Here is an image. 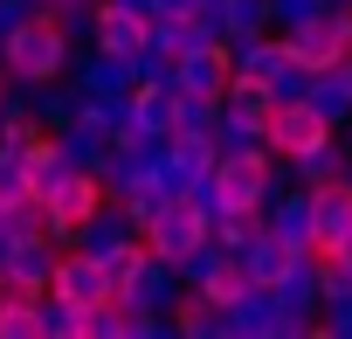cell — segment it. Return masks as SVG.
Listing matches in <instances>:
<instances>
[{
	"instance_id": "cell-1",
	"label": "cell",
	"mask_w": 352,
	"mask_h": 339,
	"mask_svg": "<svg viewBox=\"0 0 352 339\" xmlns=\"http://www.w3.org/2000/svg\"><path fill=\"white\" fill-rule=\"evenodd\" d=\"M69 70V35L56 28V14H28L8 28V56H0V76L14 83H42V76H63Z\"/></svg>"
},
{
	"instance_id": "cell-2",
	"label": "cell",
	"mask_w": 352,
	"mask_h": 339,
	"mask_svg": "<svg viewBox=\"0 0 352 339\" xmlns=\"http://www.w3.org/2000/svg\"><path fill=\"white\" fill-rule=\"evenodd\" d=\"M221 311H228V339H311V332H318L311 318L283 311V298H276L270 284H242Z\"/></svg>"
},
{
	"instance_id": "cell-3",
	"label": "cell",
	"mask_w": 352,
	"mask_h": 339,
	"mask_svg": "<svg viewBox=\"0 0 352 339\" xmlns=\"http://www.w3.org/2000/svg\"><path fill=\"white\" fill-rule=\"evenodd\" d=\"M111 298H118L124 311H173V298H180V270H173L166 256H145V249H138V263L111 284Z\"/></svg>"
},
{
	"instance_id": "cell-4",
	"label": "cell",
	"mask_w": 352,
	"mask_h": 339,
	"mask_svg": "<svg viewBox=\"0 0 352 339\" xmlns=\"http://www.w3.org/2000/svg\"><path fill=\"white\" fill-rule=\"evenodd\" d=\"M201 236H208V229H201V215H194V208H187L180 194H166V201H159V215H152V222L138 229L145 256H166V263H180V256H187V249H194Z\"/></svg>"
},
{
	"instance_id": "cell-5",
	"label": "cell",
	"mask_w": 352,
	"mask_h": 339,
	"mask_svg": "<svg viewBox=\"0 0 352 339\" xmlns=\"http://www.w3.org/2000/svg\"><path fill=\"white\" fill-rule=\"evenodd\" d=\"M42 208H49V243H69V229L104 201V187H97V174H83V166H69V174L49 187V194H35Z\"/></svg>"
},
{
	"instance_id": "cell-6",
	"label": "cell",
	"mask_w": 352,
	"mask_h": 339,
	"mask_svg": "<svg viewBox=\"0 0 352 339\" xmlns=\"http://www.w3.org/2000/svg\"><path fill=\"white\" fill-rule=\"evenodd\" d=\"M324 132H331V125H324L304 97H283V104H270V111H263V145H270V152H283V159H290V152H304V145H318Z\"/></svg>"
},
{
	"instance_id": "cell-7",
	"label": "cell",
	"mask_w": 352,
	"mask_h": 339,
	"mask_svg": "<svg viewBox=\"0 0 352 339\" xmlns=\"http://www.w3.org/2000/svg\"><path fill=\"white\" fill-rule=\"evenodd\" d=\"M131 243H138V229H131V215H124L111 194H104V201L69 229V249H83V256H97V263H104V256H118V249H131Z\"/></svg>"
},
{
	"instance_id": "cell-8",
	"label": "cell",
	"mask_w": 352,
	"mask_h": 339,
	"mask_svg": "<svg viewBox=\"0 0 352 339\" xmlns=\"http://www.w3.org/2000/svg\"><path fill=\"white\" fill-rule=\"evenodd\" d=\"M49 291H56V298H69V305L83 311V305H104V298H111V277H104V263H97V256H83V249H69V243H63V249H56V270H49Z\"/></svg>"
},
{
	"instance_id": "cell-9",
	"label": "cell",
	"mask_w": 352,
	"mask_h": 339,
	"mask_svg": "<svg viewBox=\"0 0 352 339\" xmlns=\"http://www.w3.org/2000/svg\"><path fill=\"white\" fill-rule=\"evenodd\" d=\"M56 249H63V243H49V236H14L8 263H0V291H21V298L49 291V270H56Z\"/></svg>"
},
{
	"instance_id": "cell-10",
	"label": "cell",
	"mask_w": 352,
	"mask_h": 339,
	"mask_svg": "<svg viewBox=\"0 0 352 339\" xmlns=\"http://www.w3.org/2000/svg\"><path fill=\"white\" fill-rule=\"evenodd\" d=\"M276 35H283L290 63H304V70H331V63L345 56V35H338V14H331V8L311 14V21H297V28H276Z\"/></svg>"
},
{
	"instance_id": "cell-11",
	"label": "cell",
	"mask_w": 352,
	"mask_h": 339,
	"mask_svg": "<svg viewBox=\"0 0 352 339\" xmlns=\"http://www.w3.org/2000/svg\"><path fill=\"white\" fill-rule=\"evenodd\" d=\"M352 243V187L324 181L311 187V249H345Z\"/></svg>"
},
{
	"instance_id": "cell-12",
	"label": "cell",
	"mask_w": 352,
	"mask_h": 339,
	"mask_svg": "<svg viewBox=\"0 0 352 339\" xmlns=\"http://www.w3.org/2000/svg\"><path fill=\"white\" fill-rule=\"evenodd\" d=\"M228 83V49L208 42V49H187V56H173V90H201V97H221Z\"/></svg>"
},
{
	"instance_id": "cell-13",
	"label": "cell",
	"mask_w": 352,
	"mask_h": 339,
	"mask_svg": "<svg viewBox=\"0 0 352 339\" xmlns=\"http://www.w3.org/2000/svg\"><path fill=\"white\" fill-rule=\"evenodd\" d=\"M49 138L63 145V159H69V166H83V174H97V166H104V152H111V138H118V132H104L97 118H83V111H76V118H69V125H56Z\"/></svg>"
},
{
	"instance_id": "cell-14",
	"label": "cell",
	"mask_w": 352,
	"mask_h": 339,
	"mask_svg": "<svg viewBox=\"0 0 352 339\" xmlns=\"http://www.w3.org/2000/svg\"><path fill=\"white\" fill-rule=\"evenodd\" d=\"M124 125L145 132V138H166V132H173V83H131Z\"/></svg>"
},
{
	"instance_id": "cell-15",
	"label": "cell",
	"mask_w": 352,
	"mask_h": 339,
	"mask_svg": "<svg viewBox=\"0 0 352 339\" xmlns=\"http://www.w3.org/2000/svg\"><path fill=\"white\" fill-rule=\"evenodd\" d=\"M173 332L180 339H228V311L214 298H201V291H180L173 298Z\"/></svg>"
},
{
	"instance_id": "cell-16",
	"label": "cell",
	"mask_w": 352,
	"mask_h": 339,
	"mask_svg": "<svg viewBox=\"0 0 352 339\" xmlns=\"http://www.w3.org/2000/svg\"><path fill=\"white\" fill-rule=\"evenodd\" d=\"M283 174H290L297 187H324V181H338V174H345V152H338V138L324 132L318 145H304V152H290V159H283Z\"/></svg>"
},
{
	"instance_id": "cell-17",
	"label": "cell",
	"mask_w": 352,
	"mask_h": 339,
	"mask_svg": "<svg viewBox=\"0 0 352 339\" xmlns=\"http://www.w3.org/2000/svg\"><path fill=\"white\" fill-rule=\"evenodd\" d=\"M304 104H311L331 132L352 118V90H345V76H338V70H311V76H304Z\"/></svg>"
},
{
	"instance_id": "cell-18",
	"label": "cell",
	"mask_w": 352,
	"mask_h": 339,
	"mask_svg": "<svg viewBox=\"0 0 352 339\" xmlns=\"http://www.w3.org/2000/svg\"><path fill=\"white\" fill-rule=\"evenodd\" d=\"M138 42H145V14H118V8H97L90 49H104V56H131Z\"/></svg>"
},
{
	"instance_id": "cell-19",
	"label": "cell",
	"mask_w": 352,
	"mask_h": 339,
	"mask_svg": "<svg viewBox=\"0 0 352 339\" xmlns=\"http://www.w3.org/2000/svg\"><path fill=\"white\" fill-rule=\"evenodd\" d=\"M221 263H228V243H214V236H201L180 263H173V270H180V291H208L214 277H221Z\"/></svg>"
},
{
	"instance_id": "cell-20",
	"label": "cell",
	"mask_w": 352,
	"mask_h": 339,
	"mask_svg": "<svg viewBox=\"0 0 352 339\" xmlns=\"http://www.w3.org/2000/svg\"><path fill=\"white\" fill-rule=\"evenodd\" d=\"M35 339H76V305L56 291H35Z\"/></svg>"
},
{
	"instance_id": "cell-21",
	"label": "cell",
	"mask_w": 352,
	"mask_h": 339,
	"mask_svg": "<svg viewBox=\"0 0 352 339\" xmlns=\"http://www.w3.org/2000/svg\"><path fill=\"white\" fill-rule=\"evenodd\" d=\"M263 28H270V0H221V42L263 35Z\"/></svg>"
},
{
	"instance_id": "cell-22",
	"label": "cell",
	"mask_w": 352,
	"mask_h": 339,
	"mask_svg": "<svg viewBox=\"0 0 352 339\" xmlns=\"http://www.w3.org/2000/svg\"><path fill=\"white\" fill-rule=\"evenodd\" d=\"M214 111H221V97L173 90V132H214Z\"/></svg>"
},
{
	"instance_id": "cell-23",
	"label": "cell",
	"mask_w": 352,
	"mask_h": 339,
	"mask_svg": "<svg viewBox=\"0 0 352 339\" xmlns=\"http://www.w3.org/2000/svg\"><path fill=\"white\" fill-rule=\"evenodd\" d=\"M56 28L69 35V49H90V28H97V0H76V8H56Z\"/></svg>"
},
{
	"instance_id": "cell-24",
	"label": "cell",
	"mask_w": 352,
	"mask_h": 339,
	"mask_svg": "<svg viewBox=\"0 0 352 339\" xmlns=\"http://www.w3.org/2000/svg\"><path fill=\"white\" fill-rule=\"evenodd\" d=\"M118 339H173V311H124Z\"/></svg>"
},
{
	"instance_id": "cell-25",
	"label": "cell",
	"mask_w": 352,
	"mask_h": 339,
	"mask_svg": "<svg viewBox=\"0 0 352 339\" xmlns=\"http://www.w3.org/2000/svg\"><path fill=\"white\" fill-rule=\"evenodd\" d=\"M318 332H331V339H352V291H338V298H318Z\"/></svg>"
},
{
	"instance_id": "cell-26",
	"label": "cell",
	"mask_w": 352,
	"mask_h": 339,
	"mask_svg": "<svg viewBox=\"0 0 352 339\" xmlns=\"http://www.w3.org/2000/svg\"><path fill=\"white\" fill-rule=\"evenodd\" d=\"M311 14H324V0H270V28H297Z\"/></svg>"
},
{
	"instance_id": "cell-27",
	"label": "cell",
	"mask_w": 352,
	"mask_h": 339,
	"mask_svg": "<svg viewBox=\"0 0 352 339\" xmlns=\"http://www.w3.org/2000/svg\"><path fill=\"white\" fill-rule=\"evenodd\" d=\"M180 14H194V0H152L145 8V21H180Z\"/></svg>"
},
{
	"instance_id": "cell-28",
	"label": "cell",
	"mask_w": 352,
	"mask_h": 339,
	"mask_svg": "<svg viewBox=\"0 0 352 339\" xmlns=\"http://www.w3.org/2000/svg\"><path fill=\"white\" fill-rule=\"evenodd\" d=\"M97 8H118V14H145L152 0H97Z\"/></svg>"
},
{
	"instance_id": "cell-29",
	"label": "cell",
	"mask_w": 352,
	"mask_h": 339,
	"mask_svg": "<svg viewBox=\"0 0 352 339\" xmlns=\"http://www.w3.org/2000/svg\"><path fill=\"white\" fill-rule=\"evenodd\" d=\"M8 249H14V236H8V229H0V263H8Z\"/></svg>"
},
{
	"instance_id": "cell-30",
	"label": "cell",
	"mask_w": 352,
	"mask_h": 339,
	"mask_svg": "<svg viewBox=\"0 0 352 339\" xmlns=\"http://www.w3.org/2000/svg\"><path fill=\"white\" fill-rule=\"evenodd\" d=\"M194 8H221V0H194Z\"/></svg>"
},
{
	"instance_id": "cell-31",
	"label": "cell",
	"mask_w": 352,
	"mask_h": 339,
	"mask_svg": "<svg viewBox=\"0 0 352 339\" xmlns=\"http://www.w3.org/2000/svg\"><path fill=\"white\" fill-rule=\"evenodd\" d=\"M324 8H352V0H324Z\"/></svg>"
},
{
	"instance_id": "cell-32",
	"label": "cell",
	"mask_w": 352,
	"mask_h": 339,
	"mask_svg": "<svg viewBox=\"0 0 352 339\" xmlns=\"http://www.w3.org/2000/svg\"><path fill=\"white\" fill-rule=\"evenodd\" d=\"M0 90H8V76H0Z\"/></svg>"
}]
</instances>
